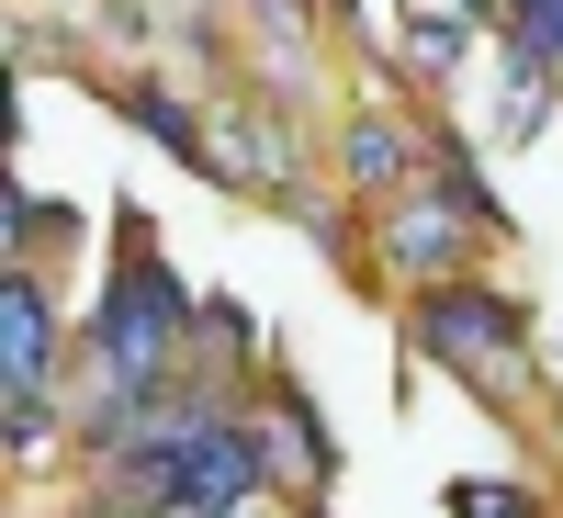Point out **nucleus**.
Listing matches in <instances>:
<instances>
[{
    "instance_id": "1",
    "label": "nucleus",
    "mask_w": 563,
    "mask_h": 518,
    "mask_svg": "<svg viewBox=\"0 0 563 518\" xmlns=\"http://www.w3.org/2000/svg\"><path fill=\"white\" fill-rule=\"evenodd\" d=\"M180 327H192V294H180V271L135 249V260L113 271L102 316H90V350H102V372H113V384H158V372H169V350H180Z\"/></svg>"
},
{
    "instance_id": "2",
    "label": "nucleus",
    "mask_w": 563,
    "mask_h": 518,
    "mask_svg": "<svg viewBox=\"0 0 563 518\" xmlns=\"http://www.w3.org/2000/svg\"><path fill=\"white\" fill-rule=\"evenodd\" d=\"M417 350H429V361H451L462 384L507 395V350H530V316L507 305V294H474V282H440V294L417 305Z\"/></svg>"
},
{
    "instance_id": "3",
    "label": "nucleus",
    "mask_w": 563,
    "mask_h": 518,
    "mask_svg": "<svg viewBox=\"0 0 563 518\" xmlns=\"http://www.w3.org/2000/svg\"><path fill=\"white\" fill-rule=\"evenodd\" d=\"M271 485V429H249V417H203L192 440L169 451V518H225V507H249Z\"/></svg>"
},
{
    "instance_id": "4",
    "label": "nucleus",
    "mask_w": 563,
    "mask_h": 518,
    "mask_svg": "<svg viewBox=\"0 0 563 518\" xmlns=\"http://www.w3.org/2000/svg\"><path fill=\"white\" fill-rule=\"evenodd\" d=\"M45 372H57V305H45L34 271H12V282H0V384L45 395Z\"/></svg>"
},
{
    "instance_id": "5",
    "label": "nucleus",
    "mask_w": 563,
    "mask_h": 518,
    "mask_svg": "<svg viewBox=\"0 0 563 518\" xmlns=\"http://www.w3.org/2000/svg\"><path fill=\"white\" fill-rule=\"evenodd\" d=\"M395 260H406L417 282H462V214H440V192L406 203V214H395Z\"/></svg>"
},
{
    "instance_id": "6",
    "label": "nucleus",
    "mask_w": 563,
    "mask_h": 518,
    "mask_svg": "<svg viewBox=\"0 0 563 518\" xmlns=\"http://www.w3.org/2000/svg\"><path fill=\"white\" fill-rule=\"evenodd\" d=\"M113 102H124V124H147V135H158V147H180V158H203V169H214V135H203L192 113H180V102H169V90H158V79H124V90H113Z\"/></svg>"
},
{
    "instance_id": "7",
    "label": "nucleus",
    "mask_w": 563,
    "mask_h": 518,
    "mask_svg": "<svg viewBox=\"0 0 563 518\" xmlns=\"http://www.w3.org/2000/svg\"><path fill=\"white\" fill-rule=\"evenodd\" d=\"M429 192H440V203H451L462 225H485V238L507 225V203H496L485 180H474V158H462V147H440V158H429Z\"/></svg>"
},
{
    "instance_id": "8",
    "label": "nucleus",
    "mask_w": 563,
    "mask_h": 518,
    "mask_svg": "<svg viewBox=\"0 0 563 518\" xmlns=\"http://www.w3.org/2000/svg\"><path fill=\"white\" fill-rule=\"evenodd\" d=\"M406 180V135L395 124H350V192H395Z\"/></svg>"
},
{
    "instance_id": "9",
    "label": "nucleus",
    "mask_w": 563,
    "mask_h": 518,
    "mask_svg": "<svg viewBox=\"0 0 563 518\" xmlns=\"http://www.w3.org/2000/svg\"><path fill=\"white\" fill-rule=\"evenodd\" d=\"M451 518H541L530 485H451Z\"/></svg>"
},
{
    "instance_id": "10",
    "label": "nucleus",
    "mask_w": 563,
    "mask_h": 518,
    "mask_svg": "<svg viewBox=\"0 0 563 518\" xmlns=\"http://www.w3.org/2000/svg\"><path fill=\"white\" fill-rule=\"evenodd\" d=\"M462 45H474V23H462V12H429V23H417V57H429V68H451Z\"/></svg>"
},
{
    "instance_id": "11",
    "label": "nucleus",
    "mask_w": 563,
    "mask_h": 518,
    "mask_svg": "<svg viewBox=\"0 0 563 518\" xmlns=\"http://www.w3.org/2000/svg\"><path fill=\"white\" fill-rule=\"evenodd\" d=\"M12 451H45V395H12Z\"/></svg>"
}]
</instances>
